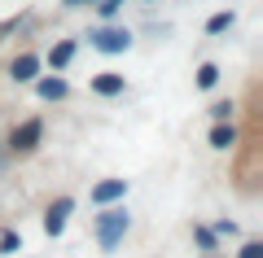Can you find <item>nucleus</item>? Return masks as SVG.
<instances>
[{
  "label": "nucleus",
  "mask_w": 263,
  "mask_h": 258,
  "mask_svg": "<svg viewBox=\"0 0 263 258\" xmlns=\"http://www.w3.org/2000/svg\"><path fill=\"white\" fill-rule=\"evenodd\" d=\"M123 232H127V214H123V210L97 214V241H101V249H114L123 241Z\"/></svg>",
  "instance_id": "nucleus-1"
},
{
  "label": "nucleus",
  "mask_w": 263,
  "mask_h": 258,
  "mask_svg": "<svg viewBox=\"0 0 263 258\" xmlns=\"http://www.w3.org/2000/svg\"><path fill=\"white\" fill-rule=\"evenodd\" d=\"M88 39H92L101 53H127V44H132V35L123 27H101V31H92Z\"/></svg>",
  "instance_id": "nucleus-2"
},
{
  "label": "nucleus",
  "mask_w": 263,
  "mask_h": 258,
  "mask_svg": "<svg viewBox=\"0 0 263 258\" xmlns=\"http://www.w3.org/2000/svg\"><path fill=\"white\" fill-rule=\"evenodd\" d=\"M40 136H44V123H40V118H27L18 131H13V149H18V153H27V149L40 145Z\"/></svg>",
  "instance_id": "nucleus-3"
},
{
  "label": "nucleus",
  "mask_w": 263,
  "mask_h": 258,
  "mask_svg": "<svg viewBox=\"0 0 263 258\" xmlns=\"http://www.w3.org/2000/svg\"><path fill=\"white\" fill-rule=\"evenodd\" d=\"M75 210V202H70V197H62V202H53L48 206V214H44V232L48 236H57V232L66 228V214Z\"/></svg>",
  "instance_id": "nucleus-4"
},
{
  "label": "nucleus",
  "mask_w": 263,
  "mask_h": 258,
  "mask_svg": "<svg viewBox=\"0 0 263 258\" xmlns=\"http://www.w3.org/2000/svg\"><path fill=\"white\" fill-rule=\"evenodd\" d=\"M123 188H127V184H123V180H101V184H97L92 188V202H119V197H123Z\"/></svg>",
  "instance_id": "nucleus-5"
},
{
  "label": "nucleus",
  "mask_w": 263,
  "mask_h": 258,
  "mask_svg": "<svg viewBox=\"0 0 263 258\" xmlns=\"http://www.w3.org/2000/svg\"><path fill=\"white\" fill-rule=\"evenodd\" d=\"M35 70H40V57H31V53H22L18 62H13V79H18V83L35 79Z\"/></svg>",
  "instance_id": "nucleus-6"
},
{
  "label": "nucleus",
  "mask_w": 263,
  "mask_h": 258,
  "mask_svg": "<svg viewBox=\"0 0 263 258\" xmlns=\"http://www.w3.org/2000/svg\"><path fill=\"white\" fill-rule=\"evenodd\" d=\"M92 88H97L101 96H114V92H123V74H97Z\"/></svg>",
  "instance_id": "nucleus-7"
},
{
  "label": "nucleus",
  "mask_w": 263,
  "mask_h": 258,
  "mask_svg": "<svg viewBox=\"0 0 263 258\" xmlns=\"http://www.w3.org/2000/svg\"><path fill=\"white\" fill-rule=\"evenodd\" d=\"M40 96H44V101H62L66 96V79H40Z\"/></svg>",
  "instance_id": "nucleus-8"
},
{
  "label": "nucleus",
  "mask_w": 263,
  "mask_h": 258,
  "mask_svg": "<svg viewBox=\"0 0 263 258\" xmlns=\"http://www.w3.org/2000/svg\"><path fill=\"white\" fill-rule=\"evenodd\" d=\"M233 140H237V131L228 127V123H215V131H211V145H215V149H228Z\"/></svg>",
  "instance_id": "nucleus-9"
},
{
  "label": "nucleus",
  "mask_w": 263,
  "mask_h": 258,
  "mask_svg": "<svg viewBox=\"0 0 263 258\" xmlns=\"http://www.w3.org/2000/svg\"><path fill=\"white\" fill-rule=\"evenodd\" d=\"M70 57H75V44H70V39H62V44H57V48H53V53H48V62H53V66H57V70H62V66H66V62H70Z\"/></svg>",
  "instance_id": "nucleus-10"
},
{
  "label": "nucleus",
  "mask_w": 263,
  "mask_h": 258,
  "mask_svg": "<svg viewBox=\"0 0 263 258\" xmlns=\"http://www.w3.org/2000/svg\"><path fill=\"white\" fill-rule=\"evenodd\" d=\"M197 83H202V88H215V83H219V66H202V70H197Z\"/></svg>",
  "instance_id": "nucleus-11"
},
{
  "label": "nucleus",
  "mask_w": 263,
  "mask_h": 258,
  "mask_svg": "<svg viewBox=\"0 0 263 258\" xmlns=\"http://www.w3.org/2000/svg\"><path fill=\"white\" fill-rule=\"evenodd\" d=\"M228 27H233V13H215V18L206 22V31H211V35H219V31H228Z\"/></svg>",
  "instance_id": "nucleus-12"
},
{
  "label": "nucleus",
  "mask_w": 263,
  "mask_h": 258,
  "mask_svg": "<svg viewBox=\"0 0 263 258\" xmlns=\"http://www.w3.org/2000/svg\"><path fill=\"white\" fill-rule=\"evenodd\" d=\"M211 114H215V123H228V114H233V101H215V105H211Z\"/></svg>",
  "instance_id": "nucleus-13"
},
{
  "label": "nucleus",
  "mask_w": 263,
  "mask_h": 258,
  "mask_svg": "<svg viewBox=\"0 0 263 258\" xmlns=\"http://www.w3.org/2000/svg\"><path fill=\"white\" fill-rule=\"evenodd\" d=\"M193 236H197V245H202V249H215V232H211V228H197Z\"/></svg>",
  "instance_id": "nucleus-14"
},
{
  "label": "nucleus",
  "mask_w": 263,
  "mask_h": 258,
  "mask_svg": "<svg viewBox=\"0 0 263 258\" xmlns=\"http://www.w3.org/2000/svg\"><path fill=\"white\" fill-rule=\"evenodd\" d=\"M97 9H101V18H114V13L123 9V0H101V5H97Z\"/></svg>",
  "instance_id": "nucleus-15"
},
{
  "label": "nucleus",
  "mask_w": 263,
  "mask_h": 258,
  "mask_svg": "<svg viewBox=\"0 0 263 258\" xmlns=\"http://www.w3.org/2000/svg\"><path fill=\"white\" fill-rule=\"evenodd\" d=\"M241 258H263V245H259V241H250V245H241Z\"/></svg>",
  "instance_id": "nucleus-16"
},
{
  "label": "nucleus",
  "mask_w": 263,
  "mask_h": 258,
  "mask_svg": "<svg viewBox=\"0 0 263 258\" xmlns=\"http://www.w3.org/2000/svg\"><path fill=\"white\" fill-rule=\"evenodd\" d=\"M0 249H5V254H13V249H18V236H13V232H5V236H0Z\"/></svg>",
  "instance_id": "nucleus-17"
},
{
  "label": "nucleus",
  "mask_w": 263,
  "mask_h": 258,
  "mask_svg": "<svg viewBox=\"0 0 263 258\" xmlns=\"http://www.w3.org/2000/svg\"><path fill=\"white\" fill-rule=\"evenodd\" d=\"M66 5H97V0H66Z\"/></svg>",
  "instance_id": "nucleus-18"
},
{
  "label": "nucleus",
  "mask_w": 263,
  "mask_h": 258,
  "mask_svg": "<svg viewBox=\"0 0 263 258\" xmlns=\"http://www.w3.org/2000/svg\"><path fill=\"white\" fill-rule=\"evenodd\" d=\"M0 166H5V149H0Z\"/></svg>",
  "instance_id": "nucleus-19"
}]
</instances>
